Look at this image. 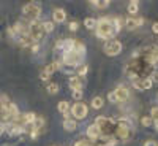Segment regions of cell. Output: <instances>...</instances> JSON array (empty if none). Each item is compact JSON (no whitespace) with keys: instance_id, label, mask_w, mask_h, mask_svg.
Masks as SVG:
<instances>
[{"instance_id":"obj_12","label":"cell","mask_w":158,"mask_h":146,"mask_svg":"<svg viewBox=\"0 0 158 146\" xmlns=\"http://www.w3.org/2000/svg\"><path fill=\"white\" fill-rule=\"evenodd\" d=\"M144 24V19L142 18H139V19H135V18H127L125 19V25H127V29H136V27H139V25H142Z\"/></svg>"},{"instance_id":"obj_3","label":"cell","mask_w":158,"mask_h":146,"mask_svg":"<svg viewBox=\"0 0 158 146\" xmlns=\"http://www.w3.org/2000/svg\"><path fill=\"white\" fill-rule=\"evenodd\" d=\"M22 13H24V16L27 18L30 22H36V19L40 18V15H41V8H40L38 3L30 2V3H27L22 8Z\"/></svg>"},{"instance_id":"obj_33","label":"cell","mask_w":158,"mask_h":146,"mask_svg":"<svg viewBox=\"0 0 158 146\" xmlns=\"http://www.w3.org/2000/svg\"><path fill=\"white\" fill-rule=\"evenodd\" d=\"M49 76H51V75H49V73H46L44 70L41 72V75H40V78H41L43 81H48V79H49Z\"/></svg>"},{"instance_id":"obj_13","label":"cell","mask_w":158,"mask_h":146,"mask_svg":"<svg viewBox=\"0 0 158 146\" xmlns=\"http://www.w3.org/2000/svg\"><path fill=\"white\" fill-rule=\"evenodd\" d=\"M57 108H59V111L65 116V119H70V103H68L67 100H62V102L57 105Z\"/></svg>"},{"instance_id":"obj_34","label":"cell","mask_w":158,"mask_h":146,"mask_svg":"<svg viewBox=\"0 0 158 146\" xmlns=\"http://www.w3.org/2000/svg\"><path fill=\"white\" fill-rule=\"evenodd\" d=\"M149 78L152 79V83H158V72H153L152 76H149Z\"/></svg>"},{"instance_id":"obj_17","label":"cell","mask_w":158,"mask_h":146,"mask_svg":"<svg viewBox=\"0 0 158 146\" xmlns=\"http://www.w3.org/2000/svg\"><path fill=\"white\" fill-rule=\"evenodd\" d=\"M74 42L76 40H73V38H67V40H63V52H67V51H71L73 48H74Z\"/></svg>"},{"instance_id":"obj_18","label":"cell","mask_w":158,"mask_h":146,"mask_svg":"<svg viewBox=\"0 0 158 146\" xmlns=\"http://www.w3.org/2000/svg\"><path fill=\"white\" fill-rule=\"evenodd\" d=\"M138 10H139V2H136V0H135V2H130L128 3V13H130L131 16L136 15Z\"/></svg>"},{"instance_id":"obj_20","label":"cell","mask_w":158,"mask_h":146,"mask_svg":"<svg viewBox=\"0 0 158 146\" xmlns=\"http://www.w3.org/2000/svg\"><path fill=\"white\" fill-rule=\"evenodd\" d=\"M133 87L138 91H146V86H144V78H138L133 81Z\"/></svg>"},{"instance_id":"obj_19","label":"cell","mask_w":158,"mask_h":146,"mask_svg":"<svg viewBox=\"0 0 158 146\" xmlns=\"http://www.w3.org/2000/svg\"><path fill=\"white\" fill-rule=\"evenodd\" d=\"M117 127H123V129H131V122H130V119L127 117H120L117 121Z\"/></svg>"},{"instance_id":"obj_1","label":"cell","mask_w":158,"mask_h":146,"mask_svg":"<svg viewBox=\"0 0 158 146\" xmlns=\"http://www.w3.org/2000/svg\"><path fill=\"white\" fill-rule=\"evenodd\" d=\"M97 37L101 40H112L114 37L112 18H101L97 21Z\"/></svg>"},{"instance_id":"obj_40","label":"cell","mask_w":158,"mask_h":146,"mask_svg":"<svg viewBox=\"0 0 158 146\" xmlns=\"http://www.w3.org/2000/svg\"><path fill=\"white\" fill-rule=\"evenodd\" d=\"M152 32H153V33H158V22L152 24Z\"/></svg>"},{"instance_id":"obj_38","label":"cell","mask_w":158,"mask_h":146,"mask_svg":"<svg viewBox=\"0 0 158 146\" xmlns=\"http://www.w3.org/2000/svg\"><path fill=\"white\" fill-rule=\"evenodd\" d=\"M5 130H6V124L5 122H0V135H2Z\"/></svg>"},{"instance_id":"obj_6","label":"cell","mask_w":158,"mask_h":146,"mask_svg":"<svg viewBox=\"0 0 158 146\" xmlns=\"http://www.w3.org/2000/svg\"><path fill=\"white\" fill-rule=\"evenodd\" d=\"M89 110H87V105L82 103V102H76L73 107H71V114L76 117V119H84L87 116Z\"/></svg>"},{"instance_id":"obj_23","label":"cell","mask_w":158,"mask_h":146,"mask_svg":"<svg viewBox=\"0 0 158 146\" xmlns=\"http://www.w3.org/2000/svg\"><path fill=\"white\" fill-rule=\"evenodd\" d=\"M87 72H89V67H87V65L85 64H82V65H79V67H77V76L79 78H82L84 75H87Z\"/></svg>"},{"instance_id":"obj_9","label":"cell","mask_w":158,"mask_h":146,"mask_svg":"<svg viewBox=\"0 0 158 146\" xmlns=\"http://www.w3.org/2000/svg\"><path fill=\"white\" fill-rule=\"evenodd\" d=\"M114 94H115V97H117L118 102H127V100L130 99V91H128L127 87H123V86H118V87L114 91Z\"/></svg>"},{"instance_id":"obj_36","label":"cell","mask_w":158,"mask_h":146,"mask_svg":"<svg viewBox=\"0 0 158 146\" xmlns=\"http://www.w3.org/2000/svg\"><path fill=\"white\" fill-rule=\"evenodd\" d=\"M74 146H90V144H89V141H85V140H79Z\"/></svg>"},{"instance_id":"obj_29","label":"cell","mask_w":158,"mask_h":146,"mask_svg":"<svg viewBox=\"0 0 158 146\" xmlns=\"http://www.w3.org/2000/svg\"><path fill=\"white\" fill-rule=\"evenodd\" d=\"M73 99L74 100H81L82 99V91H73Z\"/></svg>"},{"instance_id":"obj_26","label":"cell","mask_w":158,"mask_h":146,"mask_svg":"<svg viewBox=\"0 0 158 146\" xmlns=\"http://www.w3.org/2000/svg\"><path fill=\"white\" fill-rule=\"evenodd\" d=\"M48 92L49 94H57L59 92V84L57 83H49L48 84Z\"/></svg>"},{"instance_id":"obj_28","label":"cell","mask_w":158,"mask_h":146,"mask_svg":"<svg viewBox=\"0 0 158 146\" xmlns=\"http://www.w3.org/2000/svg\"><path fill=\"white\" fill-rule=\"evenodd\" d=\"M150 113H152V114H150V117L153 119V121H158V107H153Z\"/></svg>"},{"instance_id":"obj_31","label":"cell","mask_w":158,"mask_h":146,"mask_svg":"<svg viewBox=\"0 0 158 146\" xmlns=\"http://www.w3.org/2000/svg\"><path fill=\"white\" fill-rule=\"evenodd\" d=\"M108 100H109V102H112V103H117V102H118V100H117V97H115V94H114V91L108 94Z\"/></svg>"},{"instance_id":"obj_39","label":"cell","mask_w":158,"mask_h":146,"mask_svg":"<svg viewBox=\"0 0 158 146\" xmlns=\"http://www.w3.org/2000/svg\"><path fill=\"white\" fill-rule=\"evenodd\" d=\"M30 49H32V52H38V51H40V45H38V43H35Z\"/></svg>"},{"instance_id":"obj_21","label":"cell","mask_w":158,"mask_h":146,"mask_svg":"<svg viewBox=\"0 0 158 146\" xmlns=\"http://www.w3.org/2000/svg\"><path fill=\"white\" fill-rule=\"evenodd\" d=\"M73 49L77 51V52H81V54H85V45L82 42H79V40H76V42H74V48Z\"/></svg>"},{"instance_id":"obj_14","label":"cell","mask_w":158,"mask_h":146,"mask_svg":"<svg viewBox=\"0 0 158 146\" xmlns=\"http://www.w3.org/2000/svg\"><path fill=\"white\" fill-rule=\"evenodd\" d=\"M130 130H131V129L117 127V130H115V137H117V138H120V140H128V137H130Z\"/></svg>"},{"instance_id":"obj_37","label":"cell","mask_w":158,"mask_h":146,"mask_svg":"<svg viewBox=\"0 0 158 146\" xmlns=\"http://www.w3.org/2000/svg\"><path fill=\"white\" fill-rule=\"evenodd\" d=\"M56 49H63V40H59V42H56Z\"/></svg>"},{"instance_id":"obj_35","label":"cell","mask_w":158,"mask_h":146,"mask_svg":"<svg viewBox=\"0 0 158 146\" xmlns=\"http://www.w3.org/2000/svg\"><path fill=\"white\" fill-rule=\"evenodd\" d=\"M144 146H158V141H155V140H149V141L144 143Z\"/></svg>"},{"instance_id":"obj_2","label":"cell","mask_w":158,"mask_h":146,"mask_svg":"<svg viewBox=\"0 0 158 146\" xmlns=\"http://www.w3.org/2000/svg\"><path fill=\"white\" fill-rule=\"evenodd\" d=\"M84 56L85 54H81V52L71 49V51H67L62 54V62L65 65H70V67H79V65H82Z\"/></svg>"},{"instance_id":"obj_32","label":"cell","mask_w":158,"mask_h":146,"mask_svg":"<svg viewBox=\"0 0 158 146\" xmlns=\"http://www.w3.org/2000/svg\"><path fill=\"white\" fill-rule=\"evenodd\" d=\"M79 29V24L76 22V21H73V22H70V30H73V32H76Z\"/></svg>"},{"instance_id":"obj_10","label":"cell","mask_w":158,"mask_h":146,"mask_svg":"<svg viewBox=\"0 0 158 146\" xmlns=\"http://www.w3.org/2000/svg\"><path fill=\"white\" fill-rule=\"evenodd\" d=\"M65 19H67V13H65L63 8H56L54 13H52V21L60 24V22H65Z\"/></svg>"},{"instance_id":"obj_25","label":"cell","mask_w":158,"mask_h":146,"mask_svg":"<svg viewBox=\"0 0 158 146\" xmlns=\"http://www.w3.org/2000/svg\"><path fill=\"white\" fill-rule=\"evenodd\" d=\"M84 25L87 29H94V27H97V21L94 19V18H87L85 21H84Z\"/></svg>"},{"instance_id":"obj_11","label":"cell","mask_w":158,"mask_h":146,"mask_svg":"<svg viewBox=\"0 0 158 146\" xmlns=\"http://www.w3.org/2000/svg\"><path fill=\"white\" fill-rule=\"evenodd\" d=\"M68 86L73 91H82V78H79L77 75L76 76H71L68 79Z\"/></svg>"},{"instance_id":"obj_8","label":"cell","mask_w":158,"mask_h":146,"mask_svg":"<svg viewBox=\"0 0 158 146\" xmlns=\"http://www.w3.org/2000/svg\"><path fill=\"white\" fill-rule=\"evenodd\" d=\"M95 124L100 127V130L103 132V130H106V129H109L112 124H114V121L112 119H109V117H104V116H98L97 119H95Z\"/></svg>"},{"instance_id":"obj_27","label":"cell","mask_w":158,"mask_h":146,"mask_svg":"<svg viewBox=\"0 0 158 146\" xmlns=\"http://www.w3.org/2000/svg\"><path fill=\"white\" fill-rule=\"evenodd\" d=\"M6 105H10V100L5 94H0V107H6Z\"/></svg>"},{"instance_id":"obj_15","label":"cell","mask_w":158,"mask_h":146,"mask_svg":"<svg viewBox=\"0 0 158 146\" xmlns=\"http://www.w3.org/2000/svg\"><path fill=\"white\" fill-rule=\"evenodd\" d=\"M90 105H92L94 110H100V108H103V105H104V99L103 97H94L92 102H90Z\"/></svg>"},{"instance_id":"obj_22","label":"cell","mask_w":158,"mask_h":146,"mask_svg":"<svg viewBox=\"0 0 158 146\" xmlns=\"http://www.w3.org/2000/svg\"><path fill=\"white\" fill-rule=\"evenodd\" d=\"M41 25H43V30L48 32V33H51L54 30V22L52 21H44V22H41Z\"/></svg>"},{"instance_id":"obj_24","label":"cell","mask_w":158,"mask_h":146,"mask_svg":"<svg viewBox=\"0 0 158 146\" xmlns=\"http://www.w3.org/2000/svg\"><path fill=\"white\" fill-rule=\"evenodd\" d=\"M141 124L144 127H150V126H153V119L150 116H144V117H141Z\"/></svg>"},{"instance_id":"obj_16","label":"cell","mask_w":158,"mask_h":146,"mask_svg":"<svg viewBox=\"0 0 158 146\" xmlns=\"http://www.w3.org/2000/svg\"><path fill=\"white\" fill-rule=\"evenodd\" d=\"M76 127H77V124H76V121H73V119H65L63 121V129L67 132H73V130H76Z\"/></svg>"},{"instance_id":"obj_4","label":"cell","mask_w":158,"mask_h":146,"mask_svg":"<svg viewBox=\"0 0 158 146\" xmlns=\"http://www.w3.org/2000/svg\"><path fill=\"white\" fill-rule=\"evenodd\" d=\"M103 49H104V54L117 56V54H120V51H122V43L117 42V40H108V42L104 43Z\"/></svg>"},{"instance_id":"obj_30","label":"cell","mask_w":158,"mask_h":146,"mask_svg":"<svg viewBox=\"0 0 158 146\" xmlns=\"http://www.w3.org/2000/svg\"><path fill=\"white\" fill-rule=\"evenodd\" d=\"M111 5V2H109V0H103V2H98V8H108Z\"/></svg>"},{"instance_id":"obj_7","label":"cell","mask_w":158,"mask_h":146,"mask_svg":"<svg viewBox=\"0 0 158 146\" xmlns=\"http://www.w3.org/2000/svg\"><path fill=\"white\" fill-rule=\"evenodd\" d=\"M85 134H87V137H89L92 141H98L100 137H101V130H100V127L94 122L92 126L87 127V132H85Z\"/></svg>"},{"instance_id":"obj_5","label":"cell","mask_w":158,"mask_h":146,"mask_svg":"<svg viewBox=\"0 0 158 146\" xmlns=\"http://www.w3.org/2000/svg\"><path fill=\"white\" fill-rule=\"evenodd\" d=\"M43 35H44V30H43V25L40 22H30L29 24V37L33 38L36 43H38V40H41Z\"/></svg>"},{"instance_id":"obj_41","label":"cell","mask_w":158,"mask_h":146,"mask_svg":"<svg viewBox=\"0 0 158 146\" xmlns=\"http://www.w3.org/2000/svg\"><path fill=\"white\" fill-rule=\"evenodd\" d=\"M153 127H155V130H158V121H153Z\"/></svg>"}]
</instances>
